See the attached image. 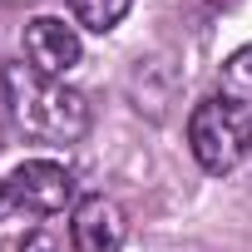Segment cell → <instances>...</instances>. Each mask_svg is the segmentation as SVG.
<instances>
[{
    "label": "cell",
    "mask_w": 252,
    "mask_h": 252,
    "mask_svg": "<svg viewBox=\"0 0 252 252\" xmlns=\"http://www.w3.org/2000/svg\"><path fill=\"white\" fill-rule=\"evenodd\" d=\"M0 89H5V109L15 129L45 144H79L89 134V99L69 89L64 79H45L30 64H5L0 69Z\"/></svg>",
    "instance_id": "1"
},
{
    "label": "cell",
    "mask_w": 252,
    "mask_h": 252,
    "mask_svg": "<svg viewBox=\"0 0 252 252\" xmlns=\"http://www.w3.org/2000/svg\"><path fill=\"white\" fill-rule=\"evenodd\" d=\"M188 149L203 173L222 178L252 154V109L237 94H208L188 114Z\"/></svg>",
    "instance_id": "2"
},
{
    "label": "cell",
    "mask_w": 252,
    "mask_h": 252,
    "mask_svg": "<svg viewBox=\"0 0 252 252\" xmlns=\"http://www.w3.org/2000/svg\"><path fill=\"white\" fill-rule=\"evenodd\" d=\"M5 188H10V208L30 213V218H50L74 203V173L55 158H25L5 178Z\"/></svg>",
    "instance_id": "3"
},
{
    "label": "cell",
    "mask_w": 252,
    "mask_h": 252,
    "mask_svg": "<svg viewBox=\"0 0 252 252\" xmlns=\"http://www.w3.org/2000/svg\"><path fill=\"white\" fill-rule=\"evenodd\" d=\"M84 45H79V30L60 15H35L25 25V60L30 69H40L45 79H64L74 64H79Z\"/></svg>",
    "instance_id": "4"
},
{
    "label": "cell",
    "mask_w": 252,
    "mask_h": 252,
    "mask_svg": "<svg viewBox=\"0 0 252 252\" xmlns=\"http://www.w3.org/2000/svg\"><path fill=\"white\" fill-rule=\"evenodd\" d=\"M69 237H74V252H119L124 237H129V218H124V208H119L114 198L89 193V198H79V208H74Z\"/></svg>",
    "instance_id": "5"
},
{
    "label": "cell",
    "mask_w": 252,
    "mask_h": 252,
    "mask_svg": "<svg viewBox=\"0 0 252 252\" xmlns=\"http://www.w3.org/2000/svg\"><path fill=\"white\" fill-rule=\"evenodd\" d=\"M64 5H69L74 25H84V30H94V35H109L124 15H129L134 0H64Z\"/></svg>",
    "instance_id": "6"
},
{
    "label": "cell",
    "mask_w": 252,
    "mask_h": 252,
    "mask_svg": "<svg viewBox=\"0 0 252 252\" xmlns=\"http://www.w3.org/2000/svg\"><path fill=\"white\" fill-rule=\"evenodd\" d=\"M222 79H227V89H237V94H252V45H247V50H237V55H227V64H222Z\"/></svg>",
    "instance_id": "7"
},
{
    "label": "cell",
    "mask_w": 252,
    "mask_h": 252,
    "mask_svg": "<svg viewBox=\"0 0 252 252\" xmlns=\"http://www.w3.org/2000/svg\"><path fill=\"white\" fill-rule=\"evenodd\" d=\"M20 252H60V247H55V237H45V232H30V237L20 242Z\"/></svg>",
    "instance_id": "8"
},
{
    "label": "cell",
    "mask_w": 252,
    "mask_h": 252,
    "mask_svg": "<svg viewBox=\"0 0 252 252\" xmlns=\"http://www.w3.org/2000/svg\"><path fill=\"white\" fill-rule=\"evenodd\" d=\"M5 213H15V208H10V188L0 183V218H5Z\"/></svg>",
    "instance_id": "9"
}]
</instances>
